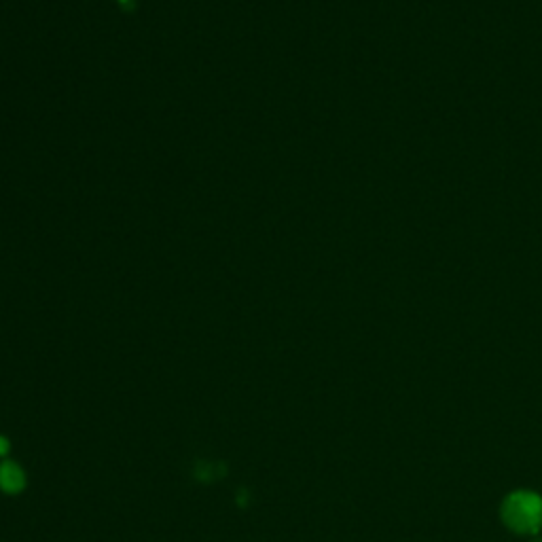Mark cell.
<instances>
[{
	"instance_id": "1",
	"label": "cell",
	"mask_w": 542,
	"mask_h": 542,
	"mask_svg": "<svg viewBox=\"0 0 542 542\" xmlns=\"http://www.w3.org/2000/svg\"><path fill=\"white\" fill-rule=\"evenodd\" d=\"M500 515L504 526L521 536H532L542 530V496L532 490H515L504 498Z\"/></svg>"
},
{
	"instance_id": "2",
	"label": "cell",
	"mask_w": 542,
	"mask_h": 542,
	"mask_svg": "<svg viewBox=\"0 0 542 542\" xmlns=\"http://www.w3.org/2000/svg\"><path fill=\"white\" fill-rule=\"evenodd\" d=\"M24 473L11 462H5L0 466V487L9 494H17L24 487Z\"/></svg>"
},
{
	"instance_id": "3",
	"label": "cell",
	"mask_w": 542,
	"mask_h": 542,
	"mask_svg": "<svg viewBox=\"0 0 542 542\" xmlns=\"http://www.w3.org/2000/svg\"><path fill=\"white\" fill-rule=\"evenodd\" d=\"M536 542H542V540H536Z\"/></svg>"
}]
</instances>
